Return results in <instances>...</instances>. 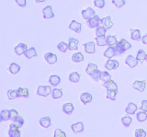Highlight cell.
Wrapping results in <instances>:
<instances>
[{"label": "cell", "mask_w": 147, "mask_h": 137, "mask_svg": "<svg viewBox=\"0 0 147 137\" xmlns=\"http://www.w3.org/2000/svg\"><path fill=\"white\" fill-rule=\"evenodd\" d=\"M119 44H121V46L122 47V49L124 50V51H128L129 49H131V44L128 42L127 40H125V39H121V40H119Z\"/></svg>", "instance_id": "d6a6232c"}, {"label": "cell", "mask_w": 147, "mask_h": 137, "mask_svg": "<svg viewBox=\"0 0 147 137\" xmlns=\"http://www.w3.org/2000/svg\"><path fill=\"white\" fill-rule=\"evenodd\" d=\"M95 43L94 42H88V43H86L84 44V48H85V52L86 53H89L92 54L95 53Z\"/></svg>", "instance_id": "2e32d148"}, {"label": "cell", "mask_w": 147, "mask_h": 137, "mask_svg": "<svg viewBox=\"0 0 147 137\" xmlns=\"http://www.w3.org/2000/svg\"><path fill=\"white\" fill-rule=\"evenodd\" d=\"M20 126H18L15 123H11L9 125V130H8V135L9 137H20L21 132H20Z\"/></svg>", "instance_id": "7a4b0ae2"}, {"label": "cell", "mask_w": 147, "mask_h": 137, "mask_svg": "<svg viewBox=\"0 0 147 137\" xmlns=\"http://www.w3.org/2000/svg\"><path fill=\"white\" fill-rule=\"evenodd\" d=\"M91 78L93 79L96 82H98L99 80H101V71H96L95 74H93L91 76Z\"/></svg>", "instance_id": "bcb514c9"}, {"label": "cell", "mask_w": 147, "mask_h": 137, "mask_svg": "<svg viewBox=\"0 0 147 137\" xmlns=\"http://www.w3.org/2000/svg\"><path fill=\"white\" fill-rule=\"evenodd\" d=\"M117 52H116V49L115 47H109L106 51L104 52V56L108 59H111L112 57L116 56L117 55Z\"/></svg>", "instance_id": "9a60e30c"}, {"label": "cell", "mask_w": 147, "mask_h": 137, "mask_svg": "<svg viewBox=\"0 0 147 137\" xmlns=\"http://www.w3.org/2000/svg\"><path fill=\"white\" fill-rule=\"evenodd\" d=\"M103 86L105 88H107V90H118V86L113 80H109L108 82H105Z\"/></svg>", "instance_id": "603a6c76"}, {"label": "cell", "mask_w": 147, "mask_h": 137, "mask_svg": "<svg viewBox=\"0 0 147 137\" xmlns=\"http://www.w3.org/2000/svg\"><path fill=\"white\" fill-rule=\"evenodd\" d=\"M138 61L136 58H134L132 55H128L127 58H126V60H125V63L129 66V67H131V68H134L137 66L138 65Z\"/></svg>", "instance_id": "7c38bea8"}, {"label": "cell", "mask_w": 147, "mask_h": 137, "mask_svg": "<svg viewBox=\"0 0 147 137\" xmlns=\"http://www.w3.org/2000/svg\"><path fill=\"white\" fill-rule=\"evenodd\" d=\"M40 125L41 127H43V128H49L51 126V124H52V120H51V118L49 116L47 117H42V118H40Z\"/></svg>", "instance_id": "ac0fdd59"}, {"label": "cell", "mask_w": 147, "mask_h": 137, "mask_svg": "<svg viewBox=\"0 0 147 137\" xmlns=\"http://www.w3.org/2000/svg\"><path fill=\"white\" fill-rule=\"evenodd\" d=\"M54 137H66V134L62 130L56 129L54 131Z\"/></svg>", "instance_id": "c3c4849f"}, {"label": "cell", "mask_w": 147, "mask_h": 137, "mask_svg": "<svg viewBox=\"0 0 147 137\" xmlns=\"http://www.w3.org/2000/svg\"><path fill=\"white\" fill-rule=\"evenodd\" d=\"M18 98H29L30 97V90L27 88H18L17 89Z\"/></svg>", "instance_id": "44dd1931"}, {"label": "cell", "mask_w": 147, "mask_h": 137, "mask_svg": "<svg viewBox=\"0 0 147 137\" xmlns=\"http://www.w3.org/2000/svg\"><path fill=\"white\" fill-rule=\"evenodd\" d=\"M78 44H79L78 40H76L75 38H69V40H68V49L70 50V51H76V50H77Z\"/></svg>", "instance_id": "4fadbf2b"}, {"label": "cell", "mask_w": 147, "mask_h": 137, "mask_svg": "<svg viewBox=\"0 0 147 137\" xmlns=\"http://www.w3.org/2000/svg\"><path fill=\"white\" fill-rule=\"evenodd\" d=\"M117 39L115 36H108L107 37V45H109V47H113L117 44Z\"/></svg>", "instance_id": "d590c367"}, {"label": "cell", "mask_w": 147, "mask_h": 137, "mask_svg": "<svg viewBox=\"0 0 147 137\" xmlns=\"http://www.w3.org/2000/svg\"><path fill=\"white\" fill-rule=\"evenodd\" d=\"M109 80H111V76H110V74H109L107 71L101 72V81H103L105 83V82H108Z\"/></svg>", "instance_id": "60d3db41"}, {"label": "cell", "mask_w": 147, "mask_h": 137, "mask_svg": "<svg viewBox=\"0 0 147 137\" xmlns=\"http://www.w3.org/2000/svg\"><path fill=\"white\" fill-rule=\"evenodd\" d=\"M96 44H98V46H105V45H107V38H106L105 35L96 36Z\"/></svg>", "instance_id": "f1b7e54d"}, {"label": "cell", "mask_w": 147, "mask_h": 137, "mask_svg": "<svg viewBox=\"0 0 147 137\" xmlns=\"http://www.w3.org/2000/svg\"><path fill=\"white\" fill-rule=\"evenodd\" d=\"M112 3H113V5L118 7V8H121L124 5H125V0H112Z\"/></svg>", "instance_id": "ee69618b"}, {"label": "cell", "mask_w": 147, "mask_h": 137, "mask_svg": "<svg viewBox=\"0 0 147 137\" xmlns=\"http://www.w3.org/2000/svg\"><path fill=\"white\" fill-rule=\"evenodd\" d=\"M80 100L83 104H88L92 101V95L90 93H87V92H85V93H82L81 96H80Z\"/></svg>", "instance_id": "e0dca14e"}, {"label": "cell", "mask_w": 147, "mask_h": 137, "mask_svg": "<svg viewBox=\"0 0 147 137\" xmlns=\"http://www.w3.org/2000/svg\"><path fill=\"white\" fill-rule=\"evenodd\" d=\"M49 82L53 86H57L60 83H61V77L57 75H53L50 76Z\"/></svg>", "instance_id": "7402d4cb"}, {"label": "cell", "mask_w": 147, "mask_h": 137, "mask_svg": "<svg viewBox=\"0 0 147 137\" xmlns=\"http://www.w3.org/2000/svg\"><path fill=\"white\" fill-rule=\"evenodd\" d=\"M107 30L105 27H98V28H96V36H103L106 34V32H107Z\"/></svg>", "instance_id": "b9f144b4"}, {"label": "cell", "mask_w": 147, "mask_h": 137, "mask_svg": "<svg viewBox=\"0 0 147 137\" xmlns=\"http://www.w3.org/2000/svg\"><path fill=\"white\" fill-rule=\"evenodd\" d=\"M69 80H70L72 83H78L80 80V74L78 72H72L70 75H69Z\"/></svg>", "instance_id": "83f0119b"}, {"label": "cell", "mask_w": 147, "mask_h": 137, "mask_svg": "<svg viewBox=\"0 0 147 137\" xmlns=\"http://www.w3.org/2000/svg\"><path fill=\"white\" fill-rule=\"evenodd\" d=\"M100 23H101V20L99 19V17L98 15L94 16L92 19H90L89 20H87V25H88V27L90 29L98 28Z\"/></svg>", "instance_id": "3957f363"}, {"label": "cell", "mask_w": 147, "mask_h": 137, "mask_svg": "<svg viewBox=\"0 0 147 137\" xmlns=\"http://www.w3.org/2000/svg\"><path fill=\"white\" fill-rule=\"evenodd\" d=\"M84 60V55L81 53H76L74 55L72 56V61L74 63H80Z\"/></svg>", "instance_id": "836d02e7"}, {"label": "cell", "mask_w": 147, "mask_h": 137, "mask_svg": "<svg viewBox=\"0 0 147 137\" xmlns=\"http://www.w3.org/2000/svg\"><path fill=\"white\" fill-rule=\"evenodd\" d=\"M52 97L53 99H58L63 97V91L59 88H53L52 92Z\"/></svg>", "instance_id": "1f68e13d"}, {"label": "cell", "mask_w": 147, "mask_h": 137, "mask_svg": "<svg viewBox=\"0 0 147 137\" xmlns=\"http://www.w3.org/2000/svg\"><path fill=\"white\" fill-rule=\"evenodd\" d=\"M81 14H82V17L86 20H89L94 16H96V13H95L94 9L91 7H87V8H86V9L82 10Z\"/></svg>", "instance_id": "8992f818"}, {"label": "cell", "mask_w": 147, "mask_h": 137, "mask_svg": "<svg viewBox=\"0 0 147 137\" xmlns=\"http://www.w3.org/2000/svg\"><path fill=\"white\" fill-rule=\"evenodd\" d=\"M145 61L147 62V55H146V58H145Z\"/></svg>", "instance_id": "11a10c76"}, {"label": "cell", "mask_w": 147, "mask_h": 137, "mask_svg": "<svg viewBox=\"0 0 147 137\" xmlns=\"http://www.w3.org/2000/svg\"><path fill=\"white\" fill-rule=\"evenodd\" d=\"M82 29V25L79 22H77L76 20H72L69 24V30H71L73 31H75L76 33H80Z\"/></svg>", "instance_id": "30bf717a"}, {"label": "cell", "mask_w": 147, "mask_h": 137, "mask_svg": "<svg viewBox=\"0 0 147 137\" xmlns=\"http://www.w3.org/2000/svg\"><path fill=\"white\" fill-rule=\"evenodd\" d=\"M101 24H102V26L105 27L106 29H110L113 26V22L111 19H110V17H106L101 20Z\"/></svg>", "instance_id": "d4e9b609"}, {"label": "cell", "mask_w": 147, "mask_h": 137, "mask_svg": "<svg viewBox=\"0 0 147 137\" xmlns=\"http://www.w3.org/2000/svg\"><path fill=\"white\" fill-rule=\"evenodd\" d=\"M44 1H46V0H35V2H36V3H42V2H44Z\"/></svg>", "instance_id": "db71d44e"}, {"label": "cell", "mask_w": 147, "mask_h": 137, "mask_svg": "<svg viewBox=\"0 0 147 137\" xmlns=\"http://www.w3.org/2000/svg\"><path fill=\"white\" fill-rule=\"evenodd\" d=\"M119 62L117 60H114V59H109L105 63V67L107 70H115L119 68Z\"/></svg>", "instance_id": "5b68a950"}, {"label": "cell", "mask_w": 147, "mask_h": 137, "mask_svg": "<svg viewBox=\"0 0 147 137\" xmlns=\"http://www.w3.org/2000/svg\"><path fill=\"white\" fill-rule=\"evenodd\" d=\"M94 5L96 6V7L103 8L106 5V1L105 0H94Z\"/></svg>", "instance_id": "f6af8a7d"}, {"label": "cell", "mask_w": 147, "mask_h": 137, "mask_svg": "<svg viewBox=\"0 0 147 137\" xmlns=\"http://www.w3.org/2000/svg\"><path fill=\"white\" fill-rule=\"evenodd\" d=\"M136 118H137V121H140V122H144L147 120V112H144V111H139L137 113L136 115Z\"/></svg>", "instance_id": "8d00e7d4"}, {"label": "cell", "mask_w": 147, "mask_h": 137, "mask_svg": "<svg viewBox=\"0 0 147 137\" xmlns=\"http://www.w3.org/2000/svg\"><path fill=\"white\" fill-rule=\"evenodd\" d=\"M96 71H98V65H95V63H88L86 68V73L87 75H89L90 76L93 74H95Z\"/></svg>", "instance_id": "ffe728a7"}, {"label": "cell", "mask_w": 147, "mask_h": 137, "mask_svg": "<svg viewBox=\"0 0 147 137\" xmlns=\"http://www.w3.org/2000/svg\"><path fill=\"white\" fill-rule=\"evenodd\" d=\"M117 93H118V90H108L107 99H109L110 100H116Z\"/></svg>", "instance_id": "ab89813d"}, {"label": "cell", "mask_w": 147, "mask_h": 137, "mask_svg": "<svg viewBox=\"0 0 147 137\" xmlns=\"http://www.w3.org/2000/svg\"><path fill=\"white\" fill-rule=\"evenodd\" d=\"M42 14H43V18L46 20L49 19H53L54 17V13L53 11V7L51 6H47L45 7L42 9Z\"/></svg>", "instance_id": "9c48e42d"}, {"label": "cell", "mask_w": 147, "mask_h": 137, "mask_svg": "<svg viewBox=\"0 0 147 137\" xmlns=\"http://www.w3.org/2000/svg\"><path fill=\"white\" fill-rule=\"evenodd\" d=\"M24 55L26 56L27 59H31L33 57H36L37 56V51H36L35 47H30V49H28Z\"/></svg>", "instance_id": "4316f807"}, {"label": "cell", "mask_w": 147, "mask_h": 137, "mask_svg": "<svg viewBox=\"0 0 147 137\" xmlns=\"http://www.w3.org/2000/svg\"><path fill=\"white\" fill-rule=\"evenodd\" d=\"M16 3L18 4V6L21 7H25L27 3H26V0H15Z\"/></svg>", "instance_id": "816d5d0a"}, {"label": "cell", "mask_w": 147, "mask_h": 137, "mask_svg": "<svg viewBox=\"0 0 147 137\" xmlns=\"http://www.w3.org/2000/svg\"><path fill=\"white\" fill-rule=\"evenodd\" d=\"M135 137H146V132L144 129H137L135 131Z\"/></svg>", "instance_id": "7dc6e473"}, {"label": "cell", "mask_w": 147, "mask_h": 137, "mask_svg": "<svg viewBox=\"0 0 147 137\" xmlns=\"http://www.w3.org/2000/svg\"><path fill=\"white\" fill-rule=\"evenodd\" d=\"M27 50H28L27 44L21 43H18L15 47V49H14V52H15V53L17 54V55L20 56V55H22V54H25V53L27 52Z\"/></svg>", "instance_id": "52a82bcc"}, {"label": "cell", "mask_w": 147, "mask_h": 137, "mask_svg": "<svg viewBox=\"0 0 147 137\" xmlns=\"http://www.w3.org/2000/svg\"><path fill=\"white\" fill-rule=\"evenodd\" d=\"M137 111V105L133 102H129L127 108L125 109V111L129 115H133Z\"/></svg>", "instance_id": "d6986e66"}, {"label": "cell", "mask_w": 147, "mask_h": 137, "mask_svg": "<svg viewBox=\"0 0 147 137\" xmlns=\"http://www.w3.org/2000/svg\"><path fill=\"white\" fill-rule=\"evenodd\" d=\"M52 92L53 89L51 86H39L37 89V95L40 97H48Z\"/></svg>", "instance_id": "6da1fadb"}, {"label": "cell", "mask_w": 147, "mask_h": 137, "mask_svg": "<svg viewBox=\"0 0 147 137\" xmlns=\"http://www.w3.org/2000/svg\"><path fill=\"white\" fill-rule=\"evenodd\" d=\"M141 111L147 112V100L144 99L142 100V106H141Z\"/></svg>", "instance_id": "f907efd6"}, {"label": "cell", "mask_w": 147, "mask_h": 137, "mask_svg": "<svg viewBox=\"0 0 147 137\" xmlns=\"http://www.w3.org/2000/svg\"><path fill=\"white\" fill-rule=\"evenodd\" d=\"M131 38L133 40H140L141 38V31L139 30H131Z\"/></svg>", "instance_id": "4dcf8cb0"}, {"label": "cell", "mask_w": 147, "mask_h": 137, "mask_svg": "<svg viewBox=\"0 0 147 137\" xmlns=\"http://www.w3.org/2000/svg\"><path fill=\"white\" fill-rule=\"evenodd\" d=\"M9 111H10V120L11 121L14 120V119H15L16 117L18 116V112L17 109H9Z\"/></svg>", "instance_id": "681fc988"}, {"label": "cell", "mask_w": 147, "mask_h": 137, "mask_svg": "<svg viewBox=\"0 0 147 137\" xmlns=\"http://www.w3.org/2000/svg\"><path fill=\"white\" fill-rule=\"evenodd\" d=\"M142 43H144V44H145V45H147V34H145L144 37H142Z\"/></svg>", "instance_id": "f5cc1de1"}, {"label": "cell", "mask_w": 147, "mask_h": 137, "mask_svg": "<svg viewBox=\"0 0 147 137\" xmlns=\"http://www.w3.org/2000/svg\"><path fill=\"white\" fill-rule=\"evenodd\" d=\"M57 49L61 53H66L67 50H69L68 49V43H64V42H60L57 44Z\"/></svg>", "instance_id": "f35d334b"}, {"label": "cell", "mask_w": 147, "mask_h": 137, "mask_svg": "<svg viewBox=\"0 0 147 137\" xmlns=\"http://www.w3.org/2000/svg\"><path fill=\"white\" fill-rule=\"evenodd\" d=\"M10 120V111L8 109H3L0 113V121H6Z\"/></svg>", "instance_id": "484cf974"}, {"label": "cell", "mask_w": 147, "mask_h": 137, "mask_svg": "<svg viewBox=\"0 0 147 137\" xmlns=\"http://www.w3.org/2000/svg\"><path fill=\"white\" fill-rule=\"evenodd\" d=\"M146 55H147V53L144 52V50H142V49H140L139 51L137 52V55H136V59L138 61H139L140 63L142 62H144L145 60V58H146Z\"/></svg>", "instance_id": "f546056e"}, {"label": "cell", "mask_w": 147, "mask_h": 137, "mask_svg": "<svg viewBox=\"0 0 147 137\" xmlns=\"http://www.w3.org/2000/svg\"><path fill=\"white\" fill-rule=\"evenodd\" d=\"M12 121H13V123H15V124L20 126V127H22L23 124H24V119H23L21 116L16 117L15 119H14V120H12Z\"/></svg>", "instance_id": "7bdbcfd3"}, {"label": "cell", "mask_w": 147, "mask_h": 137, "mask_svg": "<svg viewBox=\"0 0 147 137\" xmlns=\"http://www.w3.org/2000/svg\"><path fill=\"white\" fill-rule=\"evenodd\" d=\"M74 111H75V107H74L73 103H64L63 105V111L66 115H71Z\"/></svg>", "instance_id": "5bb4252c"}, {"label": "cell", "mask_w": 147, "mask_h": 137, "mask_svg": "<svg viewBox=\"0 0 147 137\" xmlns=\"http://www.w3.org/2000/svg\"><path fill=\"white\" fill-rule=\"evenodd\" d=\"M71 130L73 131L74 134H80L84 131V123L82 121L73 123L71 125Z\"/></svg>", "instance_id": "ba28073f"}, {"label": "cell", "mask_w": 147, "mask_h": 137, "mask_svg": "<svg viewBox=\"0 0 147 137\" xmlns=\"http://www.w3.org/2000/svg\"><path fill=\"white\" fill-rule=\"evenodd\" d=\"M145 86H146V81L145 80H136L132 83V88L136 89L139 92H144L145 89Z\"/></svg>", "instance_id": "277c9868"}, {"label": "cell", "mask_w": 147, "mask_h": 137, "mask_svg": "<svg viewBox=\"0 0 147 137\" xmlns=\"http://www.w3.org/2000/svg\"><path fill=\"white\" fill-rule=\"evenodd\" d=\"M121 122H122V124L124 125V127H129L131 124V122H132V118L131 116H124L121 118Z\"/></svg>", "instance_id": "e575fe53"}, {"label": "cell", "mask_w": 147, "mask_h": 137, "mask_svg": "<svg viewBox=\"0 0 147 137\" xmlns=\"http://www.w3.org/2000/svg\"><path fill=\"white\" fill-rule=\"evenodd\" d=\"M44 59L49 65H53L57 62V55L53 53H46L44 54Z\"/></svg>", "instance_id": "8fae6325"}, {"label": "cell", "mask_w": 147, "mask_h": 137, "mask_svg": "<svg viewBox=\"0 0 147 137\" xmlns=\"http://www.w3.org/2000/svg\"><path fill=\"white\" fill-rule=\"evenodd\" d=\"M7 98L9 100H13L17 98H18V91L17 89H9L7 91Z\"/></svg>", "instance_id": "74e56055"}, {"label": "cell", "mask_w": 147, "mask_h": 137, "mask_svg": "<svg viewBox=\"0 0 147 137\" xmlns=\"http://www.w3.org/2000/svg\"><path fill=\"white\" fill-rule=\"evenodd\" d=\"M8 71L10 72L11 75H17L18 72L20 71V65H18L16 63H10V65L8 67Z\"/></svg>", "instance_id": "cb8c5ba5"}]
</instances>
